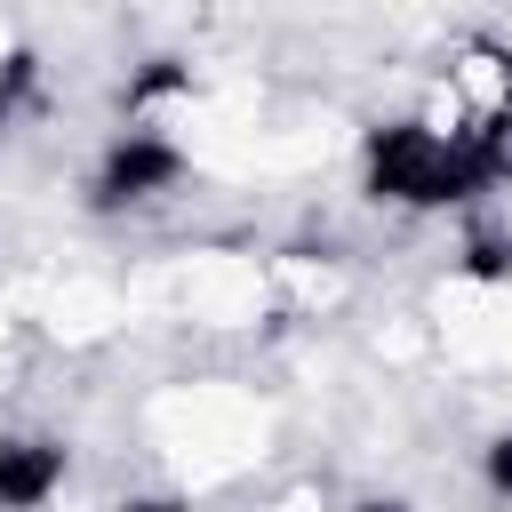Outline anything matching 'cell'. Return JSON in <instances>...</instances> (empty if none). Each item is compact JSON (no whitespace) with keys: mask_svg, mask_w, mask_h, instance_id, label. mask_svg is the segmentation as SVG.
<instances>
[{"mask_svg":"<svg viewBox=\"0 0 512 512\" xmlns=\"http://www.w3.org/2000/svg\"><path fill=\"white\" fill-rule=\"evenodd\" d=\"M176 184H184V144H168L160 128H120L88 168V208L120 216V208H144Z\"/></svg>","mask_w":512,"mask_h":512,"instance_id":"obj_2","label":"cell"},{"mask_svg":"<svg viewBox=\"0 0 512 512\" xmlns=\"http://www.w3.org/2000/svg\"><path fill=\"white\" fill-rule=\"evenodd\" d=\"M64 472H72L64 440H48V432H8V440H0V512H40V504L64 488Z\"/></svg>","mask_w":512,"mask_h":512,"instance_id":"obj_3","label":"cell"},{"mask_svg":"<svg viewBox=\"0 0 512 512\" xmlns=\"http://www.w3.org/2000/svg\"><path fill=\"white\" fill-rule=\"evenodd\" d=\"M480 480H488V496H504V504H512V432H496V440H488Z\"/></svg>","mask_w":512,"mask_h":512,"instance_id":"obj_5","label":"cell"},{"mask_svg":"<svg viewBox=\"0 0 512 512\" xmlns=\"http://www.w3.org/2000/svg\"><path fill=\"white\" fill-rule=\"evenodd\" d=\"M464 256H472V280H512V232L504 224H480L464 240Z\"/></svg>","mask_w":512,"mask_h":512,"instance_id":"obj_4","label":"cell"},{"mask_svg":"<svg viewBox=\"0 0 512 512\" xmlns=\"http://www.w3.org/2000/svg\"><path fill=\"white\" fill-rule=\"evenodd\" d=\"M112 512H184L176 496H128V504H112Z\"/></svg>","mask_w":512,"mask_h":512,"instance_id":"obj_6","label":"cell"},{"mask_svg":"<svg viewBox=\"0 0 512 512\" xmlns=\"http://www.w3.org/2000/svg\"><path fill=\"white\" fill-rule=\"evenodd\" d=\"M352 512H416V504H400V496H368V504H352Z\"/></svg>","mask_w":512,"mask_h":512,"instance_id":"obj_7","label":"cell"},{"mask_svg":"<svg viewBox=\"0 0 512 512\" xmlns=\"http://www.w3.org/2000/svg\"><path fill=\"white\" fill-rule=\"evenodd\" d=\"M504 176H512V112H472L456 128L384 120L360 144V184L368 200H392V208H456L496 192Z\"/></svg>","mask_w":512,"mask_h":512,"instance_id":"obj_1","label":"cell"}]
</instances>
